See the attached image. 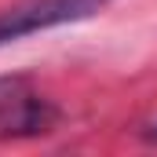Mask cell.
<instances>
[{
	"label": "cell",
	"instance_id": "cell-1",
	"mask_svg": "<svg viewBox=\"0 0 157 157\" xmlns=\"http://www.w3.org/2000/svg\"><path fill=\"white\" fill-rule=\"evenodd\" d=\"M59 121L51 99H44L29 77H0V143L48 135Z\"/></svg>",
	"mask_w": 157,
	"mask_h": 157
},
{
	"label": "cell",
	"instance_id": "cell-2",
	"mask_svg": "<svg viewBox=\"0 0 157 157\" xmlns=\"http://www.w3.org/2000/svg\"><path fill=\"white\" fill-rule=\"evenodd\" d=\"M106 4L110 0H22L7 11H0V48L11 44V40L55 29V26L95 18Z\"/></svg>",
	"mask_w": 157,
	"mask_h": 157
},
{
	"label": "cell",
	"instance_id": "cell-3",
	"mask_svg": "<svg viewBox=\"0 0 157 157\" xmlns=\"http://www.w3.org/2000/svg\"><path fill=\"white\" fill-rule=\"evenodd\" d=\"M150 139H157V124H154V128H150Z\"/></svg>",
	"mask_w": 157,
	"mask_h": 157
}]
</instances>
